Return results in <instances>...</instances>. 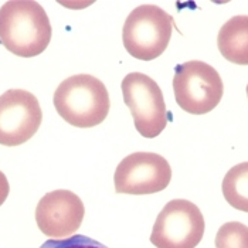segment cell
I'll list each match as a JSON object with an SVG mask.
<instances>
[{
  "instance_id": "cell-2",
  "label": "cell",
  "mask_w": 248,
  "mask_h": 248,
  "mask_svg": "<svg viewBox=\"0 0 248 248\" xmlns=\"http://www.w3.org/2000/svg\"><path fill=\"white\" fill-rule=\"evenodd\" d=\"M58 115L77 128H93L104 122L111 101L101 79L90 74L65 78L54 93Z\"/></svg>"
},
{
  "instance_id": "cell-10",
  "label": "cell",
  "mask_w": 248,
  "mask_h": 248,
  "mask_svg": "<svg viewBox=\"0 0 248 248\" xmlns=\"http://www.w3.org/2000/svg\"><path fill=\"white\" fill-rule=\"evenodd\" d=\"M221 56L237 65H248V16H234L226 21L217 36Z\"/></svg>"
},
{
  "instance_id": "cell-12",
  "label": "cell",
  "mask_w": 248,
  "mask_h": 248,
  "mask_svg": "<svg viewBox=\"0 0 248 248\" xmlns=\"http://www.w3.org/2000/svg\"><path fill=\"white\" fill-rule=\"evenodd\" d=\"M216 248H248V227L238 221L223 224L216 235Z\"/></svg>"
},
{
  "instance_id": "cell-14",
  "label": "cell",
  "mask_w": 248,
  "mask_h": 248,
  "mask_svg": "<svg viewBox=\"0 0 248 248\" xmlns=\"http://www.w3.org/2000/svg\"><path fill=\"white\" fill-rule=\"evenodd\" d=\"M9 191H10V186H9L7 177L4 176V173L0 170V206L6 202V199L9 196Z\"/></svg>"
},
{
  "instance_id": "cell-6",
  "label": "cell",
  "mask_w": 248,
  "mask_h": 248,
  "mask_svg": "<svg viewBox=\"0 0 248 248\" xmlns=\"http://www.w3.org/2000/svg\"><path fill=\"white\" fill-rule=\"evenodd\" d=\"M204 217L189 200L174 199L159 213L151 243L156 248H196L204 235Z\"/></svg>"
},
{
  "instance_id": "cell-15",
  "label": "cell",
  "mask_w": 248,
  "mask_h": 248,
  "mask_svg": "<svg viewBox=\"0 0 248 248\" xmlns=\"http://www.w3.org/2000/svg\"><path fill=\"white\" fill-rule=\"evenodd\" d=\"M247 96H248V85H247Z\"/></svg>"
},
{
  "instance_id": "cell-1",
  "label": "cell",
  "mask_w": 248,
  "mask_h": 248,
  "mask_svg": "<svg viewBox=\"0 0 248 248\" xmlns=\"http://www.w3.org/2000/svg\"><path fill=\"white\" fill-rule=\"evenodd\" d=\"M51 24L34 0H12L0 9V43L15 56L36 57L50 44Z\"/></svg>"
},
{
  "instance_id": "cell-5",
  "label": "cell",
  "mask_w": 248,
  "mask_h": 248,
  "mask_svg": "<svg viewBox=\"0 0 248 248\" xmlns=\"http://www.w3.org/2000/svg\"><path fill=\"white\" fill-rule=\"evenodd\" d=\"M122 94L139 134L152 139L163 132L169 118L163 93L155 79L142 73H131L122 79Z\"/></svg>"
},
{
  "instance_id": "cell-8",
  "label": "cell",
  "mask_w": 248,
  "mask_h": 248,
  "mask_svg": "<svg viewBox=\"0 0 248 248\" xmlns=\"http://www.w3.org/2000/svg\"><path fill=\"white\" fill-rule=\"evenodd\" d=\"M43 121L38 99L26 90L0 95V145L19 146L30 140Z\"/></svg>"
},
{
  "instance_id": "cell-7",
  "label": "cell",
  "mask_w": 248,
  "mask_h": 248,
  "mask_svg": "<svg viewBox=\"0 0 248 248\" xmlns=\"http://www.w3.org/2000/svg\"><path fill=\"white\" fill-rule=\"evenodd\" d=\"M172 180L169 162L153 152H135L121 160L115 170L116 193L153 194L165 190Z\"/></svg>"
},
{
  "instance_id": "cell-3",
  "label": "cell",
  "mask_w": 248,
  "mask_h": 248,
  "mask_svg": "<svg viewBox=\"0 0 248 248\" xmlns=\"http://www.w3.org/2000/svg\"><path fill=\"white\" fill-rule=\"evenodd\" d=\"M173 19L155 4L136 7L125 20L122 41L132 57L151 61L165 53L172 37Z\"/></svg>"
},
{
  "instance_id": "cell-11",
  "label": "cell",
  "mask_w": 248,
  "mask_h": 248,
  "mask_svg": "<svg viewBox=\"0 0 248 248\" xmlns=\"http://www.w3.org/2000/svg\"><path fill=\"white\" fill-rule=\"evenodd\" d=\"M221 189L231 207L248 213V162L230 169L223 179Z\"/></svg>"
},
{
  "instance_id": "cell-4",
  "label": "cell",
  "mask_w": 248,
  "mask_h": 248,
  "mask_svg": "<svg viewBox=\"0 0 248 248\" xmlns=\"http://www.w3.org/2000/svg\"><path fill=\"white\" fill-rule=\"evenodd\" d=\"M173 91L177 105L191 115L211 112L221 101L224 85L214 67L193 60L176 67Z\"/></svg>"
},
{
  "instance_id": "cell-9",
  "label": "cell",
  "mask_w": 248,
  "mask_h": 248,
  "mask_svg": "<svg viewBox=\"0 0 248 248\" xmlns=\"http://www.w3.org/2000/svg\"><path fill=\"white\" fill-rule=\"evenodd\" d=\"M84 203L76 193L54 190L44 194L36 209L40 231L51 240H64L74 235L84 220Z\"/></svg>"
},
{
  "instance_id": "cell-13",
  "label": "cell",
  "mask_w": 248,
  "mask_h": 248,
  "mask_svg": "<svg viewBox=\"0 0 248 248\" xmlns=\"http://www.w3.org/2000/svg\"><path fill=\"white\" fill-rule=\"evenodd\" d=\"M40 248H108L94 238L76 234L64 240H48Z\"/></svg>"
}]
</instances>
